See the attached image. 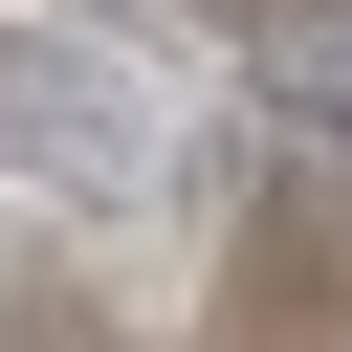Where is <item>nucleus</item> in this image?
<instances>
[{"label": "nucleus", "mask_w": 352, "mask_h": 352, "mask_svg": "<svg viewBox=\"0 0 352 352\" xmlns=\"http://www.w3.org/2000/svg\"><path fill=\"white\" fill-rule=\"evenodd\" d=\"M0 176H44V198H154V176H176V88H154L110 22L0 0Z\"/></svg>", "instance_id": "1"}]
</instances>
